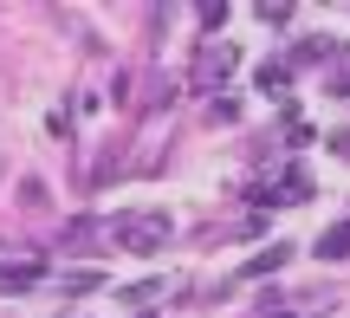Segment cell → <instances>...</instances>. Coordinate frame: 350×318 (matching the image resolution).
Returning <instances> with one entry per match:
<instances>
[{
  "label": "cell",
  "mask_w": 350,
  "mask_h": 318,
  "mask_svg": "<svg viewBox=\"0 0 350 318\" xmlns=\"http://www.w3.org/2000/svg\"><path fill=\"white\" fill-rule=\"evenodd\" d=\"M350 254V221H338V228L318 234V260H344Z\"/></svg>",
  "instance_id": "6"
},
{
  "label": "cell",
  "mask_w": 350,
  "mask_h": 318,
  "mask_svg": "<svg viewBox=\"0 0 350 318\" xmlns=\"http://www.w3.org/2000/svg\"><path fill=\"white\" fill-rule=\"evenodd\" d=\"M286 260H292V247H266V254L247 260V273H240V280H266V273H279Z\"/></svg>",
  "instance_id": "5"
},
{
  "label": "cell",
  "mask_w": 350,
  "mask_h": 318,
  "mask_svg": "<svg viewBox=\"0 0 350 318\" xmlns=\"http://www.w3.org/2000/svg\"><path fill=\"white\" fill-rule=\"evenodd\" d=\"M253 202H260V208H273V202H312V176H305V169H286L279 182L253 189Z\"/></svg>",
  "instance_id": "2"
},
{
  "label": "cell",
  "mask_w": 350,
  "mask_h": 318,
  "mask_svg": "<svg viewBox=\"0 0 350 318\" xmlns=\"http://www.w3.org/2000/svg\"><path fill=\"white\" fill-rule=\"evenodd\" d=\"M117 241L130 254H163L169 247V215H124L117 221Z\"/></svg>",
  "instance_id": "1"
},
{
  "label": "cell",
  "mask_w": 350,
  "mask_h": 318,
  "mask_svg": "<svg viewBox=\"0 0 350 318\" xmlns=\"http://www.w3.org/2000/svg\"><path fill=\"white\" fill-rule=\"evenodd\" d=\"M260 91H286V65H260Z\"/></svg>",
  "instance_id": "8"
},
{
  "label": "cell",
  "mask_w": 350,
  "mask_h": 318,
  "mask_svg": "<svg viewBox=\"0 0 350 318\" xmlns=\"http://www.w3.org/2000/svg\"><path fill=\"white\" fill-rule=\"evenodd\" d=\"M46 280V260H0V293H33Z\"/></svg>",
  "instance_id": "3"
},
{
  "label": "cell",
  "mask_w": 350,
  "mask_h": 318,
  "mask_svg": "<svg viewBox=\"0 0 350 318\" xmlns=\"http://www.w3.org/2000/svg\"><path fill=\"white\" fill-rule=\"evenodd\" d=\"M227 72H234V46H208V52L195 59V85H201V91H208V85H221Z\"/></svg>",
  "instance_id": "4"
},
{
  "label": "cell",
  "mask_w": 350,
  "mask_h": 318,
  "mask_svg": "<svg viewBox=\"0 0 350 318\" xmlns=\"http://www.w3.org/2000/svg\"><path fill=\"white\" fill-rule=\"evenodd\" d=\"M325 52H331V39H305V46L292 52V59H299V65H318V59H325Z\"/></svg>",
  "instance_id": "7"
}]
</instances>
